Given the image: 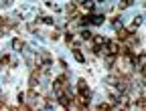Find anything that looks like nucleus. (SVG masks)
Wrapping results in <instances>:
<instances>
[{
  "instance_id": "2",
  "label": "nucleus",
  "mask_w": 146,
  "mask_h": 111,
  "mask_svg": "<svg viewBox=\"0 0 146 111\" xmlns=\"http://www.w3.org/2000/svg\"><path fill=\"white\" fill-rule=\"evenodd\" d=\"M89 22L96 24V26H100V24L104 22V14H91V16H89Z\"/></svg>"
},
{
  "instance_id": "4",
  "label": "nucleus",
  "mask_w": 146,
  "mask_h": 111,
  "mask_svg": "<svg viewBox=\"0 0 146 111\" xmlns=\"http://www.w3.org/2000/svg\"><path fill=\"white\" fill-rule=\"evenodd\" d=\"M128 36H130V30H128V28H120L118 30V41H126Z\"/></svg>"
},
{
  "instance_id": "10",
  "label": "nucleus",
  "mask_w": 146,
  "mask_h": 111,
  "mask_svg": "<svg viewBox=\"0 0 146 111\" xmlns=\"http://www.w3.org/2000/svg\"><path fill=\"white\" fill-rule=\"evenodd\" d=\"M65 43H67V45H73V34H71V32L65 34Z\"/></svg>"
},
{
  "instance_id": "9",
  "label": "nucleus",
  "mask_w": 146,
  "mask_h": 111,
  "mask_svg": "<svg viewBox=\"0 0 146 111\" xmlns=\"http://www.w3.org/2000/svg\"><path fill=\"white\" fill-rule=\"evenodd\" d=\"M91 36H94V34H91L89 30H85V28L81 30V39H83V41H89V39H91Z\"/></svg>"
},
{
  "instance_id": "1",
  "label": "nucleus",
  "mask_w": 146,
  "mask_h": 111,
  "mask_svg": "<svg viewBox=\"0 0 146 111\" xmlns=\"http://www.w3.org/2000/svg\"><path fill=\"white\" fill-rule=\"evenodd\" d=\"M77 91H79V95H81V97H85V99H89V97H91V89L87 87V83H85L83 79H79V81H77Z\"/></svg>"
},
{
  "instance_id": "3",
  "label": "nucleus",
  "mask_w": 146,
  "mask_h": 111,
  "mask_svg": "<svg viewBox=\"0 0 146 111\" xmlns=\"http://www.w3.org/2000/svg\"><path fill=\"white\" fill-rule=\"evenodd\" d=\"M12 49H14L16 53H21V51H25V43H23L21 39H14V41H12Z\"/></svg>"
},
{
  "instance_id": "7",
  "label": "nucleus",
  "mask_w": 146,
  "mask_h": 111,
  "mask_svg": "<svg viewBox=\"0 0 146 111\" xmlns=\"http://www.w3.org/2000/svg\"><path fill=\"white\" fill-rule=\"evenodd\" d=\"M112 109V103H100L98 105V111H110Z\"/></svg>"
},
{
  "instance_id": "8",
  "label": "nucleus",
  "mask_w": 146,
  "mask_h": 111,
  "mask_svg": "<svg viewBox=\"0 0 146 111\" xmlns=\"http://www.w3.org/2000/svg\"><path fill=\"white\" fill-rule=\"evenodd\" d=\"M112 26H114L116 30H120V28H122V20H120V18H112Z\"/></svg>"
},
{
  "instance_id": "6",
  "label": "nucleus",
  "mask_w": 146,
  "mask_h": 111,
  "mask_svg": "<svg viewBox=\"0 0 146 111\" xmlns=\"http://www.w3.org/2000/svg\"><path fill=\"white\" fill-rule=\"evenodd\" d=\"M132 4H134V0H122V2L118 4V8H120V10H124V8H128V6H132Z\"/></svg>"
},
{
  "instance_id": "5",
  "label": "nucleus",
  "mask_w": 146,
  "mask_h": 111,
  "mask_svg": "<svg viewBox=\"0 0 146 111\" xmlns=\"http://www.w3.org/2000/svg\"><path fill=\"white\" fill-rule=\"evenodd\" d=\"M73 57H75V61H77V63H85V57H83V53H81V51H77V49L73 51Z\"/></svg>"
}]
</instances>
